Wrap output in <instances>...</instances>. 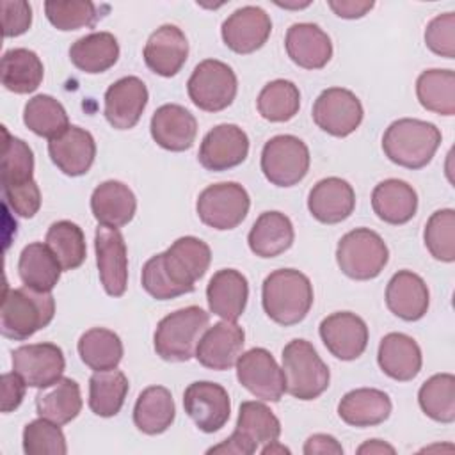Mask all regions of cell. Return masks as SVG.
I'll return each mask as SVG.
<instances>
[{"label": "cell", "instance_id": "6da1fadb", "mask_svg": "<svg viewBox=\"0 0 455 455\" xmlns=\"http://www.w3.org/2000/svg\"><path fill=\"white\" fill-rule=\"evenodd\" d=\"M212 251L197 236H181L172 245L151 256L140 274L142 288L156 300H169L192 293L196 283L206 274Z\"/></svg>", "mask_w": 455, "mask_h": 455}, {"label": "cell", "instance_id": "7a4b0ae2", "mask_svg": "<svg viewBox=\"0 0 455 455\" xmlns=\"http://www.w3.org/2000/svg\"><path fill=\"white\" fill-rule=\"evenodd\" d=\"M261 304L267 316L279 325L302 322L313 306V284L295 268L270 272L261 286Z\"/></svg>", "mask_w": 455, "mask_h": 455}, {"label": "cell", "instance_id": "3957f363", "mask_svg": "<svg viewBox=\"0 0 455 455\" xmlns=\"http://www.w3.org/2000/svg\"><path fill=\"white\" fill-rule=\"evenodd\" d=\"M441 139V130L434 123L402 117L386 128L382 149L393 164L416 171L430 164Z\"/></svg>", "mask_w": 455, "mask_h": 455}, {"label": "cell", "instance_id": "277c9868", "mask_svg": "<svg viewBox=\"0 0 455 455\" xmlns=\"http://www.w3.org/2000/svg\"><path fill=\"white\" fill-rule=\"evenodd\" d=\"M55 315V299L52 291H37L28 286L7 288L4 291L0 311L2 336L16 341L28 339L44 329Z\"/></svg>", "mask_w": 455, "mask_h": 455}, {"label": "cell", "instance_id": "5b68a950", "mask_svg": "<svg viewBox=\"0 0 455 455\" xmlns=\"http://www.w3.org/2000/svg\"><path fill=\"white\" fill-rule=\"evenodd\" d=\"M208 323L210 315L199 306H187L164 316L153 334L156 355L169 363L188 361Z\"/></svg>", "mask_w": 455, "mask_h": 455}, {"label": "cell", "instance_id": "8992f818", "mask_svg": "<svg viewBox=\"0 0 455 455\" xmlns=\"http://www.w3.org/2000/svg\"><path fill=\"white\" fill-rule=\"evenodd\" d=\"M281 357L286 393L293 398L309 402L329 387V368L307 339H291L284 345Z\"/></svg>", "mask_w": 455, "mask_h": 455}, {"label": "cell", "instance_id": "52a82bcc", "mask_svg": "<svg viewBox=\"0 0 455 455\" xmlns=\"http://www.w3.org/2000/svg\"><path fill=\"white\" fill-rule=\"evenodd\" d=\"M281 435V423L277 416L261 402L247 400L240 403L236 427L233 434L220 444L212 446L206 453H235L251 455L259 444L277 441Z\"/></svg>", "mask_w": 455, "mask_h": 455}, {"label": "cell", "instance_id": "ba28073f", "mask_svg": "<svg viewBox=\"0 0 455 455\" xmlns=\"http://www.w3.org/2000/svg\"><path fill=\"white\" fill-rule=\"evenodd\" d=\"M389 251L382 236L368 228H355L341 236L336 247L339 270L355 281L377 277L387 265Z\"/></svg>", "mask_w": 455, "mask_h": 455}, {"label": "cell", "instance_id": "9c48e42d", "mask_svg": "<svg viewBox=\"0 0 455 455\" xmlns=\"http://www.w3.org/2000/svg\"><path fill=\"white\" fill-rule=\"evenodd\" d=\"M236 91L238 80L235 71L217 59L201 60L187 82L188 98L204 112H220L228 108L233 103Z\"/></svg>", "mask_w": 455, "mask_h": 455}, {"label": "cell", "instance_id": "30bf717a", "mask_svg": "<svg viewBox=\"0 0 455 455\" xmlns=\"http://www.w3.org/2000/svg\"><path fill=\"white\" fill-rule=\"evenodd\" d=\"M251 206L247 190L236 181H222L206 187L196 203L203 224L217 231L235 229L243 222Z\"/></svg>", "mask_w": 455, "mask_h": 455}, {"label": "cell", "instance_id": "8fae6325", "mask_svg": "<svg viewBox=\"0 0 455 455\" xmlns=\"http://www.w3.org/2000/svg\"><path fill=\"white\" fill-rule=\"evenodd\" d=\"M309 149L295 135H275L261 149V171L275 187H293L309 171Z\"/></svg>", "mask_w": 455, "mask_h": 455}, {"label": "cell", "instance_id": "7c38bea8", "mask_svg": "<svg viewBox=\"0 0 455 455\" xmlns=\"http://www.w3.org/2000/svg\"><path fill=\"white\" fill-rule=\"evenodd\" d=\"M238 382L263 402H279L286 393L284 371L267 348H251L236 361Z\"/></svg>", "mask_w": 455, "mask_h": 455}, {"label": "cell", "instance_id": "4fadbf2b", "mask_svg": "<svg viewBox=\"0 0 455 455\" xmlns=\"http://www.w3.org/2000/svg\"><path fill=\"white\" fill-rule=\"evenodd\" d=\"M363 116L364 110L361 100L343 87H329L322 91L313 103L315 124L332 137H347L354 133L359 128Z\"/></svg>", "mask_w": 455, "mask_h": 455}, {"label": "cell", "instance_id": "5bb4252c", "mask_svg": "<svg viewBox=\"0 0 455 455\" xmlns=\"http://www.w3.org/2000/svg\"><path fill=\"white\" fill-rule=\"evenodd\" d=\"M64 352L55 343H28L12 350V371L28 387L44 389L62 379Z\"/></svg>", "mask_w": 455, "mask_h": 455}, {"label": "cell", "instance_id": "9a60e30c", "mask_svg": "<svg viewBox=\"0 0 455 455\" xmlns=\"http://www.w3.org/2000/svg\"><path fill=\"white\" fill-rule=\"evenodd\" d=\"M183 407L196 427L206 434L220 430L231 414L228 391L210 380H196L183 393Z\"/></svg>", "mask_w": 455, "mask_h": 455}, {"label": "cell", "instance_id": "2e32d148", "mask_svg": "<svg viewBox=\"0 0 455 455\" xmlns=\"http://www.w3.org/2000/svg\"><path fill=\"white\" fill-rule=\"evenodd\" d=\"M249 155V137L238 126L222 123L213 126L199 146L197 160L212 172H222L240 165Z\"/></svg>", "mask_w": 455, "mask_h": 455}, {"label": "cell", "instance_id": "e0dca14e", "mask_svg": "<svg viewBox=\"0 0 455 455\" xmlns=\"http://www.w3.org/2000/svg\"><path fill=\"white\" fill-rule=\"evenodd\" d=\"M94 251L103 290L110 297H121L128 286V254L121 231L98 226L94 233Z\"/></svg>", "mask_w": 455, "mask_h": 455}, {"label": "cell", "instance_id": "ac0fdd59", "mask_svg": "<svg viewBox=\"0 0 455 455\" xmlns=\"http://www.w3.org/2000/svg\"><path fill=\"white\" fill-rule=\"evenodd\" d=\"M270 32V16L258 5H245L233 11L220 28L224 44L240 55L259 50L268 41Z\"/></svg>", "mask_w": 455, "mask_h": 455}, {"label": "cell", "instance_id": "d6986e66", "mask_svg": "<svg viewBox=\"0 0 455 455\" xmlns=\"http://www.w3.org/2000/svg\"><path fill=\"white\" fill-rule=\"evenodd\" d=\"M325 348L341 361H354L366 350L368 325L350 311H336L325 316L318 327Z\"/></svg>", "mask_w": 455, "mask_h": 455}, {"label": "cell", "instance_id": "ffe728a7", "mask_svg": "<svg viewBox=\"0 0 455 455\" xmlns=\"http://www.w3.org/2000/svg\"><path fill=\"white\" fill-rule=\"evenodd\" d=\"M245 343V332L236 322L222 320L208 327L197 347L194 357L208 370L224 371L236 364Z\"/></svg>", "mask_w": 455, "mask_h": 455}, {"label": "cell", "instance_id": "44dd1931", "mask_svg": "<svg viewBox=\"0 0 455 455\" xmlns=\"http://www.w3.org/2000/svg\"><path fill=\"white\" fill-rule=\"evenodd\" d=\"M148 98V87L139 76H123L105 91V119L116 130H130L139 123Z\"/></svg>", "mask_w": 455, "mask_h": 455}, {"label": "cell", "instance_id": "7402d4cb", "mask_svg": "<svg viewBox=\"0 0 455 455\" xmlns=\"http://www.w3.org/2000/svg\"><path fill=\"white\" fill-rule=\"evenodd\" d=\"M146 66L165 78L180 73L188 57V41L183 30L165 23L158 27L146 41L142 52Z\"/></svg>", "mask_w": 455, "mask_h": 455}, {"label": "cell", "instance_id": "603a6c76", "mask_svg": "<svg viewBox=\"0 0 455 455\" xmlns=\"http://www.w3.org/2000/svg\"><path fill=\"white\" fill-rule=\"evenodd\" d=\"M149 132L160 148L180 153L194 146L197 121L185 107L178 103H165L155 110L149 123Z\"/></svg>", "mask_w": 455, "mask_h": 455}, {"label": "cell", "instance_id": "cb8c5ba5", "mask_svg": "<svg viewBox=\"0 0 455 455\" xmlns=\"http://www.w3.org/2000/svg\"><path fill=\"white\" fill-rule=\"evenodd\" d=\"M354 208L355 192L352 185L341 178H323L309 190L307 210L322 224H338L348 219Z\"/></svg>", "mask_w": 455, "mask_h": 455}, {"label": "cell", "instance_id": "d4e9b609", "mask_svg": "<svg viewBox=\"0 0 455 455\" xmlns=\"http://www.w3.org/2000/svg\"><path fill=\"white\" fill-rule=\"evenodd\" d=\"M48 155L66 176H82L94 164L96 142L91 132L69 126L60 137L48 142Z\"/></svg>", "mask_w": 455, "mask_h": 455}, {"label": "cell", "instance_id": "484cf974", "mask_svg": "<svg viewBox=\"0 0 455 455\" xmlns=\"http://www.w3.org/2000/svg\"><path fill=\"white\" fill-rule=\"evenodd\" d=\"M249 299V283L235 268L217 270L206 286L208 307L222 320L236 322L245 311Z\"/></svg>", "mask_w": 455, "mask_h": 455}, {"label": "cell", "instance_id": "4316f807", "mask_svg": "<svg viewBox=\"0 0 455 455\" xmlns=\"http://www.w3.org/2000/svg\"><path fill=\"white\" fill-rule=\"evenodd\" d=\"M428 304V288L418 274L398 270L389 279L386 286V306L395 316L405 322H416L427 315Z\"/></svg>", "mask_w": 455, "mask_h": 455}, {"label": "cell", "instance_id": "83f0119b", "mask_svg": "<svg viewBox=\"0 0 455 455\" xmlns=\"http://www.w3.org/2000/svg\"><path fill=\"white\" fill-rule=\"evenodd\" d=\"M284 46L291 62L304 69H322L332 57L331 37L316 23H293Z\"/></svg>", "mask_w": 455, "mask_h": 455}, {"label": "cell", "instance_id": "f1b7e54d", "mask_svg": "<svg viewBox=\"0 0 455 455\" xmlns=\"http://www.w3.org/2000/svg\"><path fill=\"white\" fill-rule=\"evenodd\" d=\"M377 363L387 377L407 382L419 373L423 355L414 338L403 332H389L379 343Z\"/></svg>", "mask_w": 455, "mask_h": 455}, {"label": "cell", "instance_id": "f546056e", "mask_svg": "<svg viewBox=\"0 0 455 455\" xmlns=\"http://www.w3.org/2000/svg\"><path fill=\"white\" fill-rule=\"evenodd\" d=\"M137 210L135 194L128 185L117 180L100 183L91 196V212L100 226L123 228L126 226Z\"/></svg>", "mask_w": 455, "mask_h": 455}, {"label": "cell", "instance_id": "4dcf8cb0", "mask_svg": "<svg viewBox=\"0 0 455 455\" xmlns=\"http://www.w3.org/2000/svg\"><path fill=\"white\" fill-rule=\"evenodd\" d=\"M393 403L387 393L375 387H357L343 395L338 403V416L350 427H375L391 414Z\"/></svg>", "mask_w": 455, "mask_h": 455}, {"label": "cell", "instance_id": "1f68e13d", "mask_svg": "<svg viewBox=\"0 0 455 455\" xmlns=\"http://www.w3.org/2000/svg\"><path fill=\"white\" fill-rule=\"evenodd\" d=\"M371 208L380 220L400 226L416 215L418 194L407 181L389 178L375 185L371 192Z\"/></svg>", "mask_w": 455, "mask_h": 455}, {"label": "cell", "instance_id": "d6a6232c", "mask_svg": "<svg viewBox=\"0 0 455 455\" xmlns=\"http://www.w3.org/2000/svg\"><path fill=\"white\" fill-rule=\"evenodd\" d=\"M295 238L291 220L281 212H263L252 224L247 243L259 258H275L286 252Z\"/></svg>", "mask_w": 455, "mask_h": 455}, {"label": "cell", "instance_id": "836d02e7", "mask_svg": "<svg viewBox=\"0 0 455 455\" xmlns=\"http://www.w3.org/2000/svg\"><path fill=\"white\" fill-rule=\"evenodd\" d=\"M176 407L167 387L149 386L137 396L133 407V423L142 434H164L172 425Z\"/></svg>", "mask_w": 455, "mask_h": 455}, {"label": "cell", "instance_id": "e575fe53", "mask_svg": "<svg viewBox=\"0 0 455 455\" xmlns=\"http://www.w3.org/2000/svg\"><path fill=\"white\" fill-rule=\"evenodd\" d=\"M69 59L76 69L98 75L117 62L119 43L110 32H91L69 46Z\"/></svg>", "mask_w": 455, "mask_h": 455}, {"label": "cell", "instance_id": "d590c367", "mask_svg": "<svg viewBox=\"0 0 455 455\" xmlns=\"http://www.w3.org/2000/svg\"><path fill=\"white\" fill-rule=\"evenodd\" d=\"M62 267L52 249L43 242L23 247L18 259V274L25 286L37 291H52L60 279Z\"/></svg>", "mask_w": 455, "mask_h": 455}, {"label": "cell", "instance_id": "8d00e7d4", "mask_svg": "<svg viewBox=\"0 0 455 455\" xmlns=\"http://www.w3.org/2000/svg\"><path fill=\"white\" fill-rule=\"evenodd\" d=\"M36 411L39 418L50 419L57 425L73 421L82 411L78 382L69 377H62L53 386L44 387L36 396Z\"/></svg>", "mask_w": 455, "mask_h": 455}, {"label": "cell", "instance_id": "74e56055", "mask_svg": "<svg viewBox=\"0 0 455 455\" xmlns=\"http://www.w3.org/2000/svg\"><path fill=\"white\" fill-rule=\"evenodd\" d=\"M44 76V68L36 52L28 48L7 50L2 57V85L14 94L34 92Z\"/></svg>", "mask_w": 455, "mask_h": 455}, {"label": "cell", "instance_id": "f35d334b", "mask_svg": "<svg viewBox=\"0 0 455 455\" xmlns=\"http://www.w3.org/2000/svg\"><path fill=\"white\" fill-rule=\"evenodd\" d=\"M78 355L85 366L94 371H107L117 368L123 359L121 338L105 327H92L78 339Z\"/></svg>", "mask_w": 455, "mask_h": 455}, {"label": "cell", "instance_id": "ab89813d", "mask_svg": "<svg viewBox=\"0 0 455 455\" xmlns=\"http://www.w3.org/2000/svg\"><path fill=\"white\" fill-rule=\"evenodd\" d=\"M130 384L123 371H94L89 379V407L100 418L116 416L128 395Z\"/></svg>", "mask_w": 455, "mask_h": 455}, {"label": "cell", "instance_id": "60d3db41", "mask_svg": "<svg viewBox=\"0 0 455 455\" xmlns=\"http://www.w3.org/2000/svg\"><path fill=\"white\" fill-rule=\"evenodd\" d=\"M23 123L32 133L48 140L60 137L71 126L66 108L50 94H37L27 101Z\"/></svg>", "mask_w": 455, "mask_h": 455}, {"label": "cell", "instance_id": "b9f144b4", "mask_svg": "<svg viewBox=\"0 0 455 455\" xmlns=\"http://www.w3.org/2000/svg\"><path fill=\"white\" fill-rule=\"evenodd\" d=\"M416 96L423 108L439 116L455 114V73L427 69L416 80Z\"/></svg>", "mask_w": 455, "mask_h": 455}, {"label": "cell", "instance_id": "7bdbcfd3", "mask_svg": "<svg viewBox=\"0 0 455 455\" xmlns=\"http://www.w3.org/2000/svg\"><path fill=\"white\" fill-rule=\"evenodd\" d=\"M258 112L270 123H286L293 119L300 108L299 87L284 78L268 82L258 94Z\"/></svg>", "mask_w": 455, "mask_h": 455}, {"label": "cell", "instance_id": "ee69618b", "mask_svg": "<svg viewBox=\"0 0 455 455\" xmlns=\"http://www.w3.org/2000/svg\"><path fill=\"white\" fill-rule=\"evenodd\" d=\"M421 411L434 421H455V377L451 373H435L427 379L418 391Z\"/></svg>", "mask_w": 455, "mask_h": 455}, {"label": "cell", "instance_id": "f6af8a7d", "mask_svg": "<svg viewBox=\"0 0 455 455\" xmlns=\"http://www.w3.org/2000/svg\"><path fill=\"white\" fill-rule=\"evenodd\" d=\"M44 243L52 249L62 270H75L85 261L87 247L84 231L71 220L53 222L46 231Z\"/></svg>", "mask_w": 455, "mask_h": 455}, {"label": "cell", "instance_id": "bcb514c9", "mask_svg": "<svg viewBox=\"0 0 455 455\" xmlns=\"http://www.w3.org/2000/svg\"><path fill=\"white\" fill-rule=\"evenodd\" d=\"M4 132V148H2V188L23 185L27 181H32L34 178V153L30 146L18 139L9 135L5 126H2Z\"/></svg>", "mask_w": 455, "mask_h": 455}, {"label": "cell", "instance_id": "7dc6e473", "mask_svg": "<svg viewBox=\"0 0 455 455\" xmlns=\"http://www.w3.org/2000/svg\"><path fill=\"white\" fill-rule=\"evenodd\" d=\"M423 240L432 258L444 263L455 261V212L451 208L434 212L425 224Z\"/></svg>", "mask_w": 455, "mask_h": 455}, {"label": "cell", "instance_id": "c3c4849f", "mask_svg": "<svg viewBox=\"0 0 455 455\" xmlns=\"http://www.w3.org/2000/svg\"><path fill=\"white\" fill-rule=\"evenodd\" d=\"M44 14L48 21L62 32L78 30L84 27H94L103 16L100 7L89 0L71 2H44Z\"/></svg>", "mask_w": 455, "mask_h": 455}, {"label": "cell", "instance_id": "681fc988", "mask_svg": "<svg viewBox=\"0 0 455 455\" xmlns=\"http://www.w3.org/2000/svg\"><path fill=\"white\" fill-rule=\"evenodd\" d=\"M23 451L27 455H66V437L60 425L39 418L23 428Z\"/></svg>", "mask_w": 455, "mask_h": 455}, {"label": "cell", "instance_id": "f907efd6", "mask_svg": "<svg viewBox=\"0 0 455 455\" xmlns=\"http://www.w3.org/2000/svg\"><path fill=\"white\" fill-rule=\"evenodd\" d=\"M425 44L435 55L455 57V14L444 12L432 18L425 28Z\"/></svg>", "mask_w": 455, "mask_h": 455}, {"label": "cell", "instance_id": "816d5d0a", "mask_svg": "<svg viewBox=\"0 0 455 455\" xmlns=\"http://www.w3.org/2000/svg\"><path fill=\"white\" fill-rule=\"evenodd\" d=\"M2 192L7 208L23 219H32L41 208V192L34 180L23 185L2 188Z\"/></svg>", "mask_w": 455, "mask_h": 455}, {"label": "cell", "instance_id": "f5cc1de1", "mask_svg": "<svg viewBox=\"0 0 455 455\" xmlns=\"http://www.w3.org/2000/svg\"><path fill=\"white\" fill-rule=\"evenodd\" d=\"M2 32L4 37H18L32 25V7L25 0H2Z\"/></svg>", "mask_w": 455, "mask_h": 455}, {"label": "cell", "instance_id": "db71d44e", "mask_svg": "<svg viewBox=\"0 0 455 455\" xmlns=\"http://www.w3.org/2000/svg\"><path fill=\"white\" fill-rule=\"evenodd\" d=\"M25 387L27 384L18 373L11 371L2 375V412H11L21 405Z\"/></svg>", "mask_w": 455, "mask_h": 455}, {"label": "cell", "instance_id": "11a10c76", "mask_svg": "<svg viewBox=\"0 0 455 455\" xmlns=\"http://www.w3.org/2000/svg\"><path fill=\"white\" fill-rule=\"evenodd\" d=\"M306 455H341L343 453V446L338 443L336 437L329 435V434H313L307 437V441L304 443V450Z\"/></svg>", "mask_w": 455, "mask_h": 455}, {"label": "cell", "instance_id": "9f6ffc18", "mask_svg": "<svg viewBox=\"0 0 455 455\" xmlns=\"http://www.w3.org/2000/svg\"><path fill=\"white\" fill-rule=\"evenodd\" d=\"M373 2H364V0H331L329 7L334 11L336 16L345 18V20H355L363 18L366 12L373 9Z\"/></svg>", "mask_w": 455, "mask_h": 455}, {"label": "cell", "instance_id": "6f0895ef", "mask_svg": "<svg viewBox=\"0 0 455 455\" xmlns=\"http://www.w3.org/2000/svg\"><path fill=\"white\" fill-rule=\"evenodd\" d=\"M357 453L361 455H379V453H395V448L380 439H370L366 443H363L359 448H357Z\"/></svg>", "mask_w": 455, "mask_h": 455}, {"label": "cell", "instance_id": "680465c9", "mask_svg": "<svg viewBox=\"0 0 455 455\" xmlns=\"http://www.w3.org/2000/svg\"><path fill=\"white\" fill-rule=\"evenodd\" d=\"M261 453L263 455H272V453H290V450L284 446V444H281L279 441H272V443H268V444H265L263 448H261Z\"/></svg>", "mask_w": 455, "mask_h": 455}]
</instances>
